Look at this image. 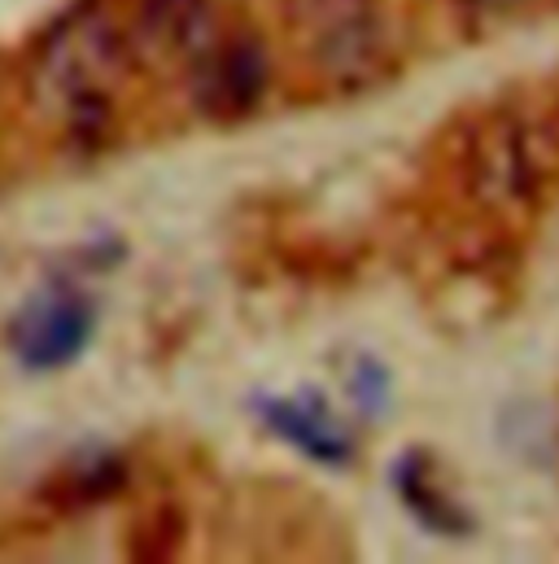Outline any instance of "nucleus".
Masks as SVG:
<instances>
[{
    "mask_svg": "<svg viewBox=\"0 0 559 564\" xmlns=\"http://www.w3.org/2000/svg\"><path fill=\"white\" fill-rule=\"evenodd\" d=\"M254 416L267 433L302 451L306 459L324 468H346L354 459V433L332 412V403L319 390L297 394H254Z\"/></svg>",
    "mask_w": 559,
    "mask_h": 564,
    "instance_id": "6",
    "label": "nucleus"
},
{
    "mask_svg": "<svg viewBox=\"0 0 559 564\" xmlns=\"http://www.w3.org/2000/svg\"><path fill=\"white\" fill-rule=\"evenodd\" d=\"M184 84L193 110L206 123H245L272 88V48L254 26H219L184 66Z\"/></svg>",
    "mask_w": 559,
    "mask_h": 564,
    "instance_id": "4",
    "label": "nucleus"
},
{
    "mask_svg": "<svg viewBox=\"0 0 559 564\" xmlns=\"http://www.w3.org/2000/svg\"><path fill=\"white\" fill-rule=\"evenodd\" d=\"M394 490L403 499V508L416 517L424 530L441 534V539H463L472 534V517L468 508L454 499V490L441 481V464L424 451L412 446L398 464H394Z\"/></svg>",
    "mask_w": 559,
    "mask_h": 564,
    "instance_id": "9",
    "label": "nucleus"
},
{
    "mask_svg": "<svg viewBox=\"0 0 559 564\" xmlns=\"http://www.w3.org/2000/svg\"><path fill=\"white\" fill-rule=\"evenodd\" d=\"M132 481V464L119 446L106 442H88L66 451L48 477L40 481V503L57 517H75V512H92L110 499H119Z\"/></svg>",
    "mask_w": 559,
    "mask_h": 564,
    "instance_id": "7",
    "label": "nucleus"
},
{
    "mask_svg": "<svg viewBox=\"0 0 559 564\" xmlns=\"http://www.w3.org/2000/svg\"><path fill=\"white\" fill-rule=\"evenodd\" d=\"M101 324L97 297L84 289L79 276H48L35 293L22 297V306L4 324V346L22 372L48 377L84 359Z\"/></svg>",
    "mask_w": 559,
    "mask_h": 564,
    "instance_id": "3",
    "label": "nucleus"
},
{
    "mask_svg": "<svg viewBox=\"0 0 559 564\" xmlns=\"http://www.w3.org/2000/svg\"><path fill=\"white\" fill-rule=\"evenodd\" d=\"M346 390H350V399H354V408H359L363 416H376V412L390 403V372H385L376 359L359 355L354 368H350Z\"/></svg>",
    "mask_w": 559,
    "mask_h": 564,
    "instance_id": "11",
    "label": "nucleus"
},
{
    "mask_svg": "<svg viewBox=\"0 0 559 564\" xmlns=\"http://www.w3.org/2000/svg\"><path fill=\"white\" fill-rule=\"evenodd\" d=\"M219 31L210 0H140L128 40L140 62H193Z\"/></svg>",
    "mask_w": 559,
    "mask_h": 564,
    "instance_id": "8",
    "label": "nucleus"
},
{
    "mask_svg": "<svg viewBox=\"0 0 559 564\" xmlns=\"http://www.w3.org/2000/svg\"><path fill=\"white\" fill-rule=\"evenodd\" d=\"M280 13L332 88L354 93L385 66V0H280Z\"/></svg>",
    "mask_w": 559,
    "mask_h": 564,
    "instance_id": "2",
    "label": "nucleus"
},
{
    "mask_svg": "<svg viewBox=\"0 0 559 564\" xmlns=\"http://www.w3.org/2000/svg\"><path fill=\"white\" fill-rule=\"evenodd\" d=\"M463 4H472V9H490V13H503V9H516V4H525V0H463Z\"/></svg>",
    "mask_w": 559,
    "mask_h": 564,
    "instance_id": "12",
    "label": "nucleus"
},
{
    "mask_svg": "<svg viewBox=\"0 0 559 564\" xmlns=\"http://www.w3.org/2000/svg\"><path fill=\"white\" fill-rule=\"evenodd\" d=\"M188 521L175 503H157L144 517H136L132 534H128V556L132 561H175V552L184 547Z\"/></svg>",
    "mask_w": 559,
    "mask_h": 564,
    "instance_id": "10",
    "label": "nucleus"
},
{
    "mask_svg": "<svg viewBox=\"0 0 559 564\" xmlns=\"http://www.w3.org/2000/svg\"><path fill=\"white\" fill-rule=\"evenodd\" d=\"M542 166L547 162H542L538 137L516 119H494L468 144V180L476 197H485L490 206L529 197L542 180Z\"/></svg>",
    "mask_w": 559,
    "mask_h": 564,
    "instance_id": "5",
    "label": "nucleus"
},
{
    "mask_svg": "<svg viewBox=\"0 0 559 564\" xmlns=\"http://www.w3.org/2000/svg\"><path fill=\"white\" fill-rule=\"evenodd\" d=\"M140 66L128 26L101 0L66 9L31 48L26 97L66 141H101L114 123L119 93Z\"/></svg>",
    "mask_w": 559,
    "mask_h": 564,
    "instance_id": "1",
    "label": "nucleus"
}]
</instances>
